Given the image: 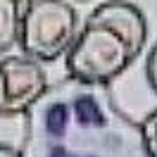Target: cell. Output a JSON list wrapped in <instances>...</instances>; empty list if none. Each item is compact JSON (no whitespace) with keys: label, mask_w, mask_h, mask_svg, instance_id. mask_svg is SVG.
Here are the masks:
<instances>
[{"label":"cell","mask_w":157,"mask_h":157,"mask_svg":"<svg viewBox=\"0 0 157 157\" xmlns=\"http://www.w3.org/2000/svg\"><path fill=\"white\" fill-rule=\"evenodd\" d=\"M21 157H150L140 124L117 105L109 86L67 74L21 114Z\"/></svg>","instance_id":"cell-1"},{"label":"cell","mask_w":157,"mask_h":157,"mask_svg":"<svg viewBox=\"0 0 157 157\" xmlns=\"http://www.w3.org/2000/svg\"><path fill=\"white\" fill-rule=\"evenodd\" d=\"M81 33L76 7L67 0H36L21 17L19 48L38 62H57L67 57Z\"/></svg>","instance_id":"cell-2"},{"label":"cell","mask_w":157,"mask_h":157,"mask_svg":"<svg viewBox=\"0 0 157 157\" xmlns=\"http://www.w3.org/2000/svg\"><path fill=\"white\" fill-rule=\"evenodd\" d=\"M136 55L117 31L98 24H83L78 38L64 57L67 74L83 83L109 86L131 64Z\"/></svg>","instance_id":"cell-3"},{"label":"cell","mask_w":157,"mask_h":157,"mask_svg":"<svg viewBox=\"0 0 157 157\" xmlns=\"http://www.w3.org/2000/svg\"><path fill=\"white\" fill-rule=\"evenodd\" d=\"M7 76V112L5 117H21L50 88L43 62L29 55H7L0 59Z\"/></svg>","instance_id":"cell-4"},{"label":"cell","mask_w":157,"mask_h":157,"mask_svg":"<svg viewBox=\"0 0 157 157\" xmlns=\"http://www.w3.org/2000/svg\"><path fill=\"white\" fill-rule=\"evenodd\" d=\"M83 24H98V26H107V29L117 31L121 38L126 40V45L131 48V52L138 55L143 52L147 40V19L143 10L126 2V0H107V2H100L95 10L90 12Z\"/></svg>","instance_id":"cell-5"},{"label":"cell","mask_w":157,"mask_h":157,"mask_svg":"<svg viewBox=\"0 0 157 157\" xmlns=\"http://www.w3.org/2000/svg\"><path fill=\"white\" fill-rule=\"evenodd\" d=\"M21 17H24V12L19 10V5L14 0H0V55L19 45Z\"/></svg>","instance_id":"cell-6"},{"label":"cell","mask_w":157,"mask_h":157,"mask_svg":"<svg viewBox=\"0 0 157 157\" xmlns=\"http://www.w3.org/2000/svg\"><path fill=\"white\" fill-rule=\"evenodd\" d=\"M140 136H143V145L147 155L157 157V107L140 119Z\"/></svg>","instance_id":"cell-7"},{"label":"cell","mask_w":157,"mask_h":157,"mask_svg":"<svg viewBox=\"0 0 157 157\" xmlns=\"http://www.w3.org/2000/svg\"><path fill=\"white\" fill-rule=\"evenodd\" d=\"M145 78L152 88V93L157 95V43L150 48V52L145 57Z\"/></svg>","instance_id":"cell-8"},{"label":"cell","mask_w":157,"mask_h":157,"mask_svg":"<svg viewBox=\"0 0 157 157\" xmlns=\"http://www.w3.org/2000/svg\"><path fill=\"white\" fill-rule=\"evenodd\" d=\"M5 112H7V76L0 62V117H5Z\"/></svg>","instance_id":"cell-9"},{"label":"cell","mask_w":157,"mask_h":157,"mask_svg":"<svg viewBox=\"0 0 157 157\" xmlns=\"http://www.w3.org/2000/svg\"><path fill=\"white\" fill-rule=\"evenodd\" d=\"M0 157H21L19 147H12L7 143H0Z\"/></svg>","instance_id":"cell-10"},{"label":"cell","mask_w":157,"mask_h":157,"mask_svg":"<svg viewBox=\"0 0 157 157\" xmlns=\"http://www.w3.org/2000/svg\"><path fill=\"white\" fill-rule=\"evenodd\" d=\"M14 2L19 5V10H21V12H26V7H29V5H33L36 0H14Z\"/></svg>","instance_id":"cell-11"},{"label":"cell","mask_w":157,"mask_h":157,"mask_svg":"<svg viewBox=\"0 0 157 157\" xmlns=\"http://www.w3.org/2000/svg\"><path fill=\"white\" fill-rule=\"evenodd\" d=\"M74 2H90V0H74Z\"/></svg>","instance_id":"cell-12"}]
</instances>
